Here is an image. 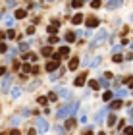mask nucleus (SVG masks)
Segmentation results:
<instances>
[{
	"instance_id": "obj_10",
	"label": "nucleus",
	"mask_w": 133,
	"mask_h": 135,
	"mask_svg": "<svg viewBox=\"0 0 133 135\" xmlns=\"http://www.w3.org/2000/svg\"><path fill=\"white\" fill-rule=\"evenodd\" d=\"M85 75H79V77H75V85H77V87H81V85H85Z\"/></svg>"
},
{
	"instance_id": "obj_33",
	"label": "nucleus",
	"mask_w": 133,
	"mask_h": 135,
	"mask_svg": "<svg viewBox=\"0 0 133 135\" xmlns=\"http://www.w3.org/2000/svg\"><path fill=\"white\" fill-rule=\"evenodd\" d=\"M58 99V95H56V93H50V95H48V100H56Z\"/></svg>"
},
{
	"instance_id": "obj_31",
	"label": "nucleus",
	"mask_w": 133,
	"mask_h": 135,
	"mask_svg": "<svg viewBox=\"0 0 133 135\" xmlns=\"http://www.w3.org/2000/svg\"><path fill=\"white\" fill-rule=\"evenodd\" d=\"M116 6H120V2H110V4H106V8H116Z\"/></svg>"
},
{
	"instance_id": "obj_42",
	"label": "nucleus",
	"mask_w": 133,
	"mask_h": 135,
	"mask_svg": "<svg viewBox=\"0 0 133 135\" xmlns=\"http://www.w3.org/2000/svg\"><path fill=\"white\" fill-rule=\"evenodd\" d=\"M4 71H6L4 68H0V75H4Z\"/></svg>"
},
{
	"instance_id": "obj_6",
	"label": "nucleus",
	"mask_w": 133,
	"mask_h": 135,
	"mask_svg": "<svg viewBox=\"0 0 133 135\" xmlns=\"http://www.w3.org/2000/svg\"><path fill=\"white\" fill-rule=\"evenodd\" d=\"M19 95H21V89L19 87H14L12 91H10V96H12V99H19Z\"/></svg>"
},
{
	"instance_id": "obj_5",
	"label": "nucleus",
	"mask_w": 133,
	"mask_h": 135,
	"mask_svg": "<svg viewBox=\"0 0 133 135\" xmlns=\"http://www.w3.org/2000/svg\"><path fill=\"white\" fill-rule=\"evenodd\" d=\"M99 18H89L87 19V27H99Z\"/></svg>"
},
{
	"instance_id": "obj_43",
	"label": "nucleus",
	"mask_w": 133,
	"mask_h": 135,
	"mask_svg": "<svg viewBox=\"0 0 133 135\" xmlns=\"http://www.w3.org/2000/svg\"><path fill=\"white\" fill-rule=\"evenodd\" d=\"M0 19H2V14H0Z\"/></svg>"
},
{
	"instance_id": "obj_27",
	"label": "nucleus",
	"mask_w": 133,
	"mask_h": 135,
	"mask_svg": "<svg viewBox=\"0 0 133 135\" xmlns=\"http://www.w3.org/2000/svg\"><path fill=\"white\" fill-rule=\"evenodd\" d=\"M19 50H29V44H27V43H21V44H19Z\"/></svg>"
},
{
	"instance_id": "obj_32",
	"label": "nucleus",
	"mask_w": 133,
	"mask_h": 135,
	"mask_svg": "<svg viewBox=\"0 0 133 135\" xmlns=\"http://www.w3.org/2000/svg\"><path fill=\"white\" fill-rule=\"evenodd\" d=\"M21 70H23V75H25V73H27V71H29V70H31V68H29V64H23V68H21Z\"/></svg>"
},
{
	"instance_id": "obj_2",
	"label": "nucleus",
	"mask_w": 133,
	"mask_h": 135,
	"mask_svg": "<svg viewBox=\"0 0 133 135\" xmlns=\"http://www.w3.org/2000/svg\"><path fill=\"white\" fill-rule=\"evenodd\" d=\"M35 126H37V131H39V133H44V131H48V126H50V124H48L44 118H37Z\"/></svg>"
},
{
	"instance_id": "obj_17",
	"label": "nucleus",
	"mask_w": 133,
	"mask_h": 135,
	"mask_svg": "<svg viewBox=\"0 0 133 135\" xmlns=\"http://www.w3.org/2000/svg\"><path fill=\"white\" fill-rule=\"evenodd\" d=\"M120 106H122V100H114L110 108H112V110H118V108H120Z\"/></svg>"
},
{
	"instance_id": "obj_28",
	"label": "nucleus",
	"mask_w": 133,
	"mask_h": 135,
	"mask_svg": "<svg viewBox=\"0 0 133 135\" xmlns=\"http://www.w3.org/2000/svg\"><path fill=\"white\" fill-rule=\"evenodd\" d=\"M46 102H48V99H44V96H39V104H44V106H46Z\"/></svg>"
},
{
	"instance_id": "obj_40",
	"label": "nucleus",
	"mask_w": 133,
	"mask_h": 135,
	"mask_svg": "<svg viewBox=\"0 0 133 135\" xmlns=\"http://www.w3.org/2000/svg\"><path fill=\"white\" fill-rule=\"evenodd\" d=\"M27 135H37V131H35V129H29V131H27Z\"/></svg>"
},
{
	"instance_id": "obj_14",
	"label": "nucleus",
	"mask_w": 133,
	"mask_h": 135,
	"mask_svg": "<svg viewBox=\"0 0 133 135\" xmlns=\"http://www.w3.org/2000/svg\"><path fill=\"white\" fill-rule=\"evenodd\" d=\"M25 16H27V12H25V10H16V18H19V19H21V18H25Z\"/></svg>"
},
{
	"instance_id": "obj_11",
	"label": "nucleus",
	"mask_w": 133,
	"mask_h": 135,
	"mask_svg": "<svg viewBox=\"0 0 133 135\" xmlns=\"http://www.w3.org/2000/svg\"><path fill=\"white\" fill-rule=\"evenodd\" d=\"M77 66H79V60H77V58H71V60H69V70H75Z\"/></svg>"
},
{
	"instance_id": "obj_41",
	"label": "nucleus",
	"mask_w": 133,
	"mask_h": 135,
	"mask_svg": "<svg viewBox=\"0 0 133 135\" xmlns=\"http://www.w3.org/2000/svg\"><path fill=\"white\" fill-rule=\"evenodd\" d=\"M10 135H19V131H17V129H12V133H10Z\"/></svg>"
},
{
	"instance_id": "obj_4",
	"label": "nucleus",
	"mask_w": 133,
	"mask_h": 135,
	"mask_svg": "<svg viewBox=\"0 0 133 135\" xmlns=\"http://www.w3.org/2000/svg\"><path fill=\"white\" fill-rule=\"evenodd\" d=\"M12 79H14V75H12V73H6V75H4V81H2V89H4V91H6L8 87H10V83H12Z\"/></svg>"
},
{
	"instance_id": "obj_19",
	"label": "nucleus",
	"mask_w": 133,
	"mask_h": 135,
	"mask_svg": "<svg viewBox=\"0 0 133 135\" xmlns=\"http://www.w3.org/2000/svg\"><path fill=\"white\" fill-rule=\"evenodd\" d=\"M102 99H104V102H108V100H112V93H110V91H106V93H104V95H102Z\"/></svg>"
},
{
	"instance_id": "obj_20",
	"label": "nucleus",
	"mask_w": 133,
	"mask_h": 135,
	"mask_svg": "<svg viewBox=\"0 0 133 135\" xmlns=\"http://www.w3.org/2000/svg\"><path fill=\"white\" fill-rule=\"evenodd\" d=\"M39 85H41V81H39V79H37V81H33V83H31V85H29V91H33V89H37V87H39Z\"/></svg>"
},
{
	"instance_id": "obj_7",
	"label": "nucleus",
	"mask_w": 133,
	"mask_h": 135,
	"mask_svg": "<svg viewBox=\"0 0 133 135\" xmlns=\"http://www.w3.org/2000/svg\"><path fill=\"white\" fill-rule=\"evenodd\" d=\"M60 96H62V99H66V100L71 99V91H69V89H60Z\"/></svg>"
},
{
	"instance_id": "obj_18",
	"label": "nucleus",
	"mask_w": 133,
	"mask_h": 135,
	"mask_svg": "<svg viewBox=\"0 0 133 135\" xmlns=\"http://www.w3.org/2000/svg\"><path fill=\"white\" fill-rule=\"evenodd\" d=\"M50 54H52V48L50 46H44L43 48V56H50Z\"/></svg>"
},
{
	"instance_id": "obj_39",
	"label": "nucleus",
	"mask_w": 133,
	"mask_h": 135,
	"mask_svg": "<svg viewBox=\"0 0 133 135\" xmlns=\"http://www.w3.org/2000/svg\"><path fill=\"white\" fill-rule=\"evenodd\" d=\"M29 114H31V110H27V108H25V110H23V112H21V116L25 118V116H29Z\"/></svg>"
},
{
	"instance_id": "obj_34",
	"label": "nucleus",
	"mask_w": 133,
	"mask_h": 135,
	"mask_svg": "<svg viewBox=\"0 0 133 135\" xmlns=\"http://www.w3.org/2000/svg\"><path fill=\"white\" fill-rule=\"evenodd\" d=\"M91 6H93V8H100V2H99V0H94V2H91Z\"/></svg>"
},
{
	"instance_id": "obj_37",
	"label": "nucleus",
	"mask_w": 133,
	"mask_h": 135,
	"mask_svg": "<svg viewBox=\"0 0 133 135\" xmlns=\"http://www.w3.org/2000/svg\"><path fill=\"white\" fill-rule=\"evenodd\" d=\"M19 122V116H16V118H12V126H16V124Z\"/></svg>"
},
{
	"instance_id": "obj_13",
	"label": "nucleus",
	"mask_w": 133,
	"mask_h": 135,
	"mask_svg": "<svg viewBox=\"0 0 133 135\" xmlns=\"http://www.w3.org/2000/svg\"><path fill=\"white\" fill-rule=\"evenodd\" d=\"M75 39H77V35H75V33H66V41H68V43H73Z\"/></svg>"
},
{
	"instance_id": "obj_3",
	"label": "nucleus",
	"mask_w": 133,
	"mask_h": 135,
	"mask_svg": "<svg viewBox=\"0 0 133 135\" xmlns=\"http://www.w3.org/2000/svg\"><path fill=\"white\" fill-rule=\"evenodd\" d=\"M56 116H58V120L68 118V116H69V106H68V104H62L60 108H58V112H56Z\"/></svg>"
},
{
	"instance_id": "obj_9",
	"label": "nucleus",
	"mask_w": 133,
	"mask_h": 135,
	"mask_svg": "<svg viewBox=\"0 0 133 135\" xmlns=\"http://www.w3.org/2000/svg\"><path fill=\"white\" fill-rule=\"evenodd\" d=\"M58 66H60V64H56V62L52 60V62H48V64H46V70L48 71H54V70H58Z\"/></svg>"
},
{
	"instance_id": "obj_8",
	"label": "nucleus",
	"mask_w": 133,
	"mask_h": 135,
	"mask_svg": "<svg viewBox=\"0 0 133 135\" xmlns=\"http://www.w3.org/2000/svg\"><path fill=\"white\" fill-rule=\"evenodd\" d=\"M77 108H79V102H77V100L71 102V104H69V114H71V116H73V114H77Z\"/></svg>"
},
{
	"instance_id": "obj_1",
	"label": "nucleus",
	"mask_w": 133,
	"mask_h": 135,
	"mask_svg": "<svg viewBox=\"0 0 133 135\" xmlns=\"http://www.w3.org/2000/svg\"><path fill=\"white\" fill-rule=\"evenodd\" d=\"M106 39H108V33H106V31H104V29H102V31H99V35H96L93 41H91V46H96V44L104 43Z\"/></svg>"
},
{
	"instance_id": "obj_21",
	"label": "nucleus",
	"mask_w": 133,
	"mask_h": 135,
	"mask_svg": "<svg viewBox=\"0 0 133 135\" xmlns=\"http://www.w3.org/2000/svg\"><path fill=\"white\" fill-rule=\"evenodd\" d=\"M71 6H73V8H81V6H83V2H81V0H73V2H71Z\"/></svg>"
},
{
	"instance_id": "obj_16",
	"label": "nucleus",
	"mask_w": 133,
	"mask_h": 135,
	"mask_svg": "<svg viewBox=\"0 0 133 135\" xmlns=\"http://www.w3.org/2000/svg\"><path fill=\"white\" fill-rule=\"evenodd\" d=\"M60 54L62 56H68L69 54V46H60Z\"/></svg>"
},
{
	"instance_id": "obj_25",
	"label": "nucleus",
	"mask_w": 133,
	"mask_h": 135,
	"mask_svg": "<svg viewBox=\"0 0 133 135\" xmlns=\"http://www.w3.org/2000/svg\"><path fill=\"white\" fill-rule=\"evenodd\" d=\"M62 60V54L60 52H54V62H56V64H58V62H60Z\"/></svg>"
},
{
	"instance_id": "obj_12",
	"label": "nucleus",
	"mask_w": 133,
	"mask_h": 135,
	"mask_svg": "<svg viewBox=\"0 0 133 135\" xmlns=\"http://www.w3.org/2000/svg\"><path fill=\"white\" fill-rule=\"evenodd\" d=\"M73 126H75V118H68V120H66V127H68V129H71Z\"/></svg>"
},
{
	"instance_id": "obj_22",
	"label": "nucleus",
	"mask_w": 133,
	"mask_h": 135,
	"mask_svg": "<svg viewBox=\"0 0 133 135\" xmlns=\"http://www.w3.org/2000/svg\"><path fill=\"white\" fill-rule=\"evenodd\" d=\"M56 31H58V29H56L54 25H50V27H48V33H50L52 37H56Z\"/></svg>"
},
{
	"instance_id": "obj_29",
	"label": "nucleus",
	"mask_w": 133,
	"mask_h": 135,
	"mask_svg": "<svg viewBox=\"0 0 133 135\" xmlns=\"http://www.w3.org/2000/svg\"><path fill=\"white\" fill-rule=\"evenodd\" d=\"M100 64V56H96V58H94V60H93V64H91V66H93V68H94V66H99Z\"/></svg>"
},
{
	"instance_id": "obj_15",
	"label": "nucleus",
	"mask_w": 133,
	"mask_h": 135,
	"mask_svg": "<svg viewBox=\"0 0 133 135\" xmlns=\"http://www.w3.org/2000/svg\"><path fill=\"white\" fill-rule=\"evenodd\" d=\"M71 21L75 23V25H77V23H81V21H83V16H81V14H75V18H73Z\"/></svg>"
},
{
	"instance_id": "obj_23",
	"label": "nucleus",
	"mask_w": 133,
	"mask_h": 135,
	"mask_svg": "<svg viewBox=\"0 0 133 135\" xmlns=\"http://www.w3.org/2000/svg\"><path fill=\"white\" fill-rule=\"evenodd\" d=\"M104 114H106V110H102L100 114H96V118H94V120H96V122H100V120L104 118Z\"/></svg>"
},
{
	"instance_id": "obj_38",
	"label": "nucleus",
	"mask_w": 133,
	"mask_h": 135,
	"mask_svg": "<svg viewBox=\"0 0 133 135\" xmlns=\"http://www.w3.org/2000/svg\"><path fill=\"white\" fill-rule=\"evenodd\" d=\"M122 60H124V58H122L120 54H116V56H114V62H122Z\"/></svg>"
},
{
	"instance_id": "obj_24",
	"label": "nucleus",
	"mask_w": 133,
	"mask_h": 135,
	"mask_svg": "<svg viewBox=\"0 0 133 135\" xmlns=\"http://www.w3.org/2000/svg\"><path fill=\"white\" fill-rule=\"evenodd\" d=\"M89 85H91V89H99V87H100V83H99V81H91Z\"/></svg>"
},
{
	"instance_id": "obj_36",
	"label": "nucleus",
	"mask_w": 133,
	"mask_h": 135,
	"mask_svg": "<svg viewBox=\"0 0 133 135\" xmlns=\"http://www.w3.org/2000/svg\"><path fill=\"white\" fill-rule=\"evenodd\" d=\"M6 48H8V46H6L4 43H0V52H6Z\"/></svg>"
},
{
	"instance_id": "obj_35",
	"label": "nucleus",
	"mask_w": 133,
	"mask_h": 135,
	"mask_svg": "<svg viewBox=\"0 0 133 135\" xmlns=\"http://www.w3.org/2000/svg\"><path fill=\"white\" fill-rule=\"evenodd\" d=\"M125 135H133V127H125Z\"/></svg>"
},
{
	"instance_id": "obj_26",
	"label": "nucleus",
	"mask_w": 133,
	"mask_h": 135,
	"mask_svg": "<svg viewBox=\"0 0 133 135\" xmlns=\"http://www.w3.org/2000/svg\"><path fill=\"white\" fill-rule=\"evenodd\" d=\"M6 37H8V39H14V37H16V33L10 29V31H6Z\"/></svg>"
},
{
	"instance_id": "obj_30",
	"label": "nucleus",
	"mask_w": 133,
	"mask_h": 135,
	"mask_svg": "<svg viewBox=\"0 0 133 135\" xmlns=\"http://www.w3.org/2000/svg\"><path fill=\"white\" fill-rule=\"evenodd\" d=\"M108 124H110V126H114V124H116V116H110V118H108Z\"/></svg>"
}]
</instances>
